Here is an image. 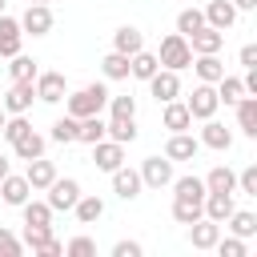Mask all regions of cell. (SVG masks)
Listing matches in <instances>:
<instances>
[{
    "instance_id": "cell-20",
    "label": "cell",
    "mask_w": 257,
    "mask_h": 257,
    "mask_svg": "<svg viewBox=\"0 0 257 257\" xmlns=\"http://www.w3.org/2000/svg\"><path fill=\"white\" fill-rule=\"evenodd\" d=\"M201 209H205V217H209V221L225 225V217H229V213H233L237 205H233V193H205Z\"/></svg>"
},
{
    "instance_id": "cell-6",
    "label": "cell",
    "mask_w": 257,
    "mask_h": 257,
    "mask_svg": "<svg viewBox=\"0 0 257 257\" xmlns=\"http://www.w3.org/2000/svg\"><path fill=\"white\" fill-rule=\"evenodd\" d=\"M149 92L157 96V104L177 100V96H181V80H177V72H173V68H157V72L149 76Z\"/></svg>"
},
{
    "instance_id": "cell-21",
    "label": "cell",
    "mask_w": 257,
    "mask_h": 257,
    "mask_svg": "<svg viewBox=\"0 0 257 257\" xmlns=\"http://www.w3.org/2000/svg\"><path fill=\"white\" fill-rule=\"evenodd\" d=\"M217 237H221V225L209 221V217H201V221L189 225V241H193V249H213Z\"/></svg>"
},
{
    "instance_id": "cell-29",
    "label": "cell",
    "mask_w": 257,
    "mask_h": 257,
    "mask_svg": "<svg viewBox=\"0 0 257 257\" xmlns=\"http://www.w3.org/2000/svg\"><path fill=\"white\" fill-rule=\"evenodd\" d=\"M157 68H161L157 52H145V48H141V52H133V56H128V76H137V80H149Z\"/></svg>"
},
{
    "instance_id": "cell-39",
    "label": "cell",
    "mask_w": 257,
    "mask_h": 257,
    "mask_svg": "<svg viewBox=\"0 0 257 257\" xmlns=\"http://www.w3.org/2000/svg\"><path fill=\"white\" fill-rule=\"evenodd\" d=\"M201 24H205V12H201V8H185V12L177 16V32H181V36H189V32H197Z\"/></svg>"
},
{
    "instance_id": "cell-36",
    "label": "cell",
    "mask_w": 257,
    "mask_h": 257,
    "mask_svg": "<svg viewBox=\"0 0 257 257\" xmlns=\"http://www.w3.org/2000/svg\"><path fill=\"white\" fill-rule=\"evenodd\" d=\"M169 185H173V197H205V181L193 177V173L189 177H173Z\"/></svg>"
},
{
    "instance_id": "cell-31",
    "label": "cell",
    "mask_w": 257,
    "mask_h": 257,
    "mask_svg": "<svg viewBox=\"0 0 257 257\" xmlns=\"http://www.w3.org/2000/svg\"><path fill=\"white\" fill-rule=\"evenodd\" d=\"M72 213H76V221H80V225H92V221H100V217H104V201H100V197H84V193H80V197H76V205H72Z\"/></svg>"
},
{
    "instance_id": "cell-35",
    "label": "cell",
    "mask_w": 257,
    "mask_h": 257,
    "mask_svg": "<svg viewBox=\"0 0 257 257\" xmlns=\"http://www.w3.org/2000/svg\"><path fill=\"white\" fill-rule=\"evenodd\" d=\"M8 60H12V64H8V76H12V80H36L40 68H36L32 56H20V52H16V56H8Z\"/></svg>"
},
{
    "instance_id": "cell-22",
    "label": "cell",
    "mask_w": 257,
    "mask_h": 257,
    "mask_svg": "<svg viewBox=\"0 0 257 257\" xmlns=\"http://www.w3.org/2000/svg\"><path fill=\"white\" fill-rule=\"evenodd\" d=\"M104 137L116 141V145H133L137 141V120L133 116H108L104 120Z\"/></svg>"
},
{
    "instance_id": "cell-32",
    "label": "cell",
    "mask_w": 257,
    "mask_h": 257,
    "mask_svg": "<svg viewBox=\"0 0 257 257\" xmlns=\"http://www.w3.org/2000/svg\"><path fill=\"white\" fill-rule=\"evenodd\" d=\"M76 141H84V145L104 141V120H100V112H92V116H80V120H76Z\"/></svg>"
},
{
    "instance_id": "cell-16",
    "label": "cell",
    "mask_w": 257,
    "mask_h": 257,
    "mask_svg": "<svg viewBox=\"0 0 257 257\" xmlns=\"http://www.w3.org/2000/svg\"><path fill=\"white\" fill-rule=\"evenodd\" d=\"M161 120H165V128H169V133H189V128H193V116H189L185 100H165Z\"/></svg>"
},
{
    "instance_id": "cell-14",
    "label": "cell",
    "mask_w": 257,
    "mask_h": 257,
    "mask_svg": "<svg viewBox=\"0 0 257 257\" xmlns=\"http://www.w3.org/2000/svg\"><path fill=\"white\" fill-rule=\"evenodd\" d=\"M185 40H189L193 56H201V52H221V44H225V32H217V28L201 24V28H197V32H189Z\"/></svg>"
},
{
    "instance_id": "cell-7",
    "label": "cell",
    "mask_w": 257,
    "mask_h": 257,
    "mask_svg": "<svg viewBox=\"0 0 257 257\" xmlns=\"http://www.w3.org/2000/svg\"><path fill=\"white\" fill-rule=\"evenodd\" d=\"M137 173H141V181H145L149 189H165V185L173 181V161H169V157H149Z\"/></svg>"
},
{
    "instance_id": "cell-2",
    "label": "cell",
    "mask_w": 257,
    "mask_h": 257,
    "mask_svg": "<svg viewBox=\"0 0 257 257\" xmlns=\"http://www.w3.org/2000/svg\"><path fill=\"white\" fill-rule=\"evenodd\" d=\"M157 60H161V68H173V72H181V68H189V64H193V48H189V40H185L181 32H169V36L161 40V52H157Z\"/></svg>"
},
{
    "instance_id": "cell-48",
    "label": "cell",
    "mask_w": 257,
    "mask_h": 257,
    "mask_svg": "<svg viewBox=\"0 0 257 257\" xmlns=\"http://www.w3.org/2000/svg\"><path fill=\"white\" fill-rule=\"evenodd\" d=\"M233 8L237 12H249V8H257V0H233Z\"/></svg>"
},
{
    "instance_id": "cell-44",
    "label": "cell",
    "mask_w": 257,
    "mask_h": 257,
    "mask_svg": "<svg viewBox=\"0 0 257 257\" xmlns=\"http://www.w3.org/2000/svg\"><path fill=\"white\" fill-rule=\"evenodd\" d=\"M64 253H68V257H92V253H96V241H92V237H72V241L64 245Z\"/></svg>"
},
{
    "instance_id": "cell-33",
    "label": "cell",
    "mask_w": 257,
    "mask_h": 257,
    "mask_svg": "<svg viewBox=\"0 0 257 257\" xmlns=\"http://www.w3.org/2000/svg\"><path fill=\"white\" fill-rule=\"evenodd\" d=\"M12 153H16L20 161H32V157H44V137L28 128V133H24V137H20L16 145H12Z\"/></svg>"
},
{
    "instance_id": "cell-15",
    "label": "cell",
    "mask_w": 257,
    "mask_h": 257,
    "mask_svg": "<svg viewBox=\"0 0 257 257\" xmlns=\"http://www.w3.org/2000/svg\"><path fill=\"white\" fill-rule=\"evenodd\" d=\"M20 44H24V28H20V20H12V16L0 12V56H16Z\"/></svg>"
},
{
    "instance_id": "cell-3",
    "label": "cell",
    "mask_w": 257,
    "mask_h": 257,
    "mask_svg": "<svg viewBox=\"0 0 257 257\" xmlns=\"http://www.w3.org/2000/svg\"><path fill=\"white\" fill-rule=\"evenodd\" d=\"M24 249L40 253V257H60L64 245L52 237V225H24Z\"/></svg>"
},
{
    "instance_id": "cell-40",
    "label": "cell",
    "mask_w": 257,
    "mask_h": 257,
    "mask_svg": "<svg viewBox=\"0 0 257 257\" xmlns=\"http://www.w3.org/2000/svg\"><path fill=\"white\" fill-rule=\"evenodd\" d=\"M52 141H56V145H72V141H76V116H60V120L52 124Z\"/></svg>"
},
{
    "instance_id": "cell-19",
    "label": "cell",
    "mask_w": 257,
    "mask_h": 257,
    "mask_svg": "<svg viewBox=\"0 0 257 257\" xmlns=\"http://www.w3.org/2000/svg\"><path fill=\"white\" fill-rule=\"evenodd\" d=\"M28 193H32L28 177H12V173H8V177L0 181V201H4V205H16V209H20V205L28 201Z\"/></svg>"
},
{
    "instance_id": "cell-5",
    "label": "cell",
    "mask_w": 257,
    "mask_h": 257,
    "mask_svg": "<svg viewBox=\"0 0 257 257\" xmlns=\"http://www.w3.org/2000/svg\"><path fill=\"white\" fill-rule=\"evenodd\" d=\"M76 197H80V185H76L72 177H56V181L48 185V197H44V201H48L52 213H68V209L76 205Z\"/></svg>"
},
{
    "instance_id": "cell-28",
    "label": "cell",
    "mask_w": 257,
    "mask_h": 257,
    "mask_svg": "<svg viewBox=\"0 0 257 257\" xmlns=\"http://www.w3.org/2000/svg\"><path fill=\"white\" fill-rule=\"evenodd\" d=\"M193 72H197L205 84H217V80L225 76V64L217 60V52H201V56L193 60Z\"/></svg>"
},
{
    "instance_id": "cell-51",
    "label": "cell",
    "mask_w": 257,
    "mask_h": 257,
    "mask_svg": "<svg viewBox=\"0 0 257 257\" xmlns=\"http://www.w3.org/2000/svg\"><path fill=\"white\" fill-rule=\"evenodd\" d=\"M28 4H48V0H28Z\"/></svg>"
},
{
    "instance_id": "cell-41",
    "label": "cell",
    "mask_w": 257,
    "mask_h": 257,
    "mask_svg": "<svg viewBox=\"0 0 257 257\" xmlns=\"http://www.w3.org/2000/svg\"><path fill=\"white\" fill-rule=\"evenodd\" d=\"M221 257H245L249 249H245V237H217V245H213Z\"/></svg>"
},
{
    "instance_id": "cell-18",
    "label": "cell",
    "mask_w": 257,
    "mask_h": 257,
    "mask_svg": "<svg viewBox=\"0 0 257 257\" xmlns=\"http://www.w3.org/2000/svg\"><path fill=\"white\" fill-rule=\"evenodd\" d=\"M197 149H201L197 137H189V133H173L169 145H165V157H169V161H193Z\"/></svg>"
},
{
    "instance_id": "cell-10",
    "label": "cell",
    "mask_w": 257,
    "mask_h": 257,
    "mask_svg": "<svg viewBox=\"0 0 257 257\" xmlns=\"http://www.w3.org/2000/svg\"><path fill=\"white\" fill-rule=\"evenodd\" d=\"M141 189H145V181H141V173L137 169H112V193L120 197V201H137L141 197Z\"/></svg>"
},
{
    "instance_id": "cell-23",
    "label": "cell",
    "mask_w": 257,
    "mask_h": 257,
    "mask_svg": "<svg viewBox=\"0 0 257 257\" xmlns=\"http://www.w3.org/2000/svg\"><path fill=\"white\" fill-rule=\"evenodd\" d=\"M24 177H28L32 193H36V189H48V185L56 181V165H52V161H44V157H32V161H28V173H24Z\"/></svg>"
},
{
    "instance_id": "cell-38",
    "label": "cell",
    "mask_w": 257,
    "mask_h": 257,
    "mask_svg": "<svg viewBox=\"0 0 257 257\" xmlns=\"http://www.w3.org/2000/svg\"><path fill=\"white\" fill-rule=\"evenodd\" d=\"M245 96V84L237 80V76H221L217 80V100H225V104H237Z\"/></svg>"
},
{
    "instance_id": "cell-12",
    "label": "cell",
    "mask_w": 257,
    "mask_h": 257,
    "mask_svg": "<svg viewBox=\"0 0 257 257\" xmlns=\"http://www.w3.org/2000/svg\"><path fill=\"white\" fill-rule=\"evenodd\" d=\"M92 161H96V169H104V173H112V169H120L124 165V145H116V141H96L92 145Z\"/></svg>"
},
{
    "instance_id": "cell-1",
    "label": "cell",
    "mask_w": 257,
    "mask_h": 257,
    "mask_svg": "<svg viewBox=\"0 0 257 257\" xmlns=\"http://www.w3.org/2000/svg\"><path fill=\"white\" fill-rule=\"evenodd\" d=\"M104 104H108V88L104 84H84V88H76L72 96H68V116H92V112H104Z\"/></svg>"
},
{
    "instance_id": "cell-47",
    "label": "cell",
    "mask_w": 257,
    "mask_h": 257,
    "mask_svg": "<svg viewBox=\"0 0 257 257\" xmlns=\"http://www.w3.org/2000/svg\"><path fill=\"white\" fill-rule=\"evenodd\" d=\"M241 64L245 68H257V44H245L241 48Z\"/></svg>"
},
{
    "instance_id": "cell-45",
    "label": "cell",
    "mask_w": 257,
    "mask_h": 257,
    "mask_svg": "<svg viewBox=\"0 0 257 257\" xmlns=\"http://www.w3.org/2000/svg\"><path fill=\"white\" fill-rule=\"evenodd\" d=\"M237 189L249 193V197H257V165H245V169L237 173Z\"/></svg>"
},
{
    "instance_id": "cell-50",
    "label": "cell",
    "mask_w": 257,
    "mask_h": 257,
    "mask_svg": "<svg viewBox=\"0 0 257 257\" xmlns=\"http://www.w3.org/2000/svg\"><path fill=\"white\" fill-rule=\"evenodd\" d=\"M4 120H8V112H4V104H0V128H4Z\"/></svg>"
},
{
    "instance_id": "cell-24",
    "label": "cell",
    "mask_w": 257,
    "mask_h": 257,
    "mask_svg": "<svg viewBox=\"0 0 257 257\" xmlns=\"http://www.w3.org/2000/svg\"><path fill=\"white\" fill-rule=\"evenodd\" d=\"M201 201H205V197H173V221H177V225H193V221H201V217H205Z\"/></svg>"
},
{
    "instance_id": "cell-34",
    "label": "cell",
    "mask_w": 257,
    "mask_h": 257,
    "mask_svg": "<svg viewBox=\"0 0 257 257\" xmlns=\"http://www.w3.org/2000/svg\"><path fill=\"white\" fill-rule=\"evenodd\" d=\"M100 72H104L108 80H124V76H128V56L112 48V52H108V56L100 60Z\"/></svg>"
},
{
    "instance_id": "cell-17",
    "label": "cell",
    "mask_w": 257,
    "mask_h": 257,
    "mask_svg": "<svg viewBox=\"0 0 257 257\" xmlns=\"http://www.w3.org/2000/svg\"><path fill=\"white\" fill-rule=\"evenodd\" d=\"M201 145L205 149H217V153H229V145H233V133L221 124V120H205V128H201Z\"/></svg>"
},
{
    "instance_id": "cell-46",
    "label": "cell",
    "mask_w": 257,
    "mask_h": 257,
    "mask_svg": "<svg viewBox=\"0 0 257 257\" xmlns=\"http://www.w3.org/2000/svg\"><path fill=\"white\" fill-rule=\"evenodd\" d=\"M112 257H141V245L137 241H116L112 245Z\"/></svg>"
},
{
    "instance_id": "cell-13",
    "label": "cell",
    "mask_w": 257,
    "mask_h": 257,
    "mask_svg": "<svg viewBox=\"0 0 257 257\" xmlns=\"http://www.w3.org/2000/svg\"><path fill=\"white\" fill-rule=\"evenodd\" d=\"M233 20H237L233 0H209V8H205V24H209V28L229 32V28H233Z\"/></svg>"
},
{
    "instance_id": "cell-30",
    "label": "cell",
    "mask_w": 257,
    "mask_h": 257,
    "mask_svg": "<svg viewBox=\"0 0 257 257\" xmlns=\"http://www.w3.org/2000/svg\"><path fill=\"white\" fill-rule=\"evenodd\" d=\"M237 128L245 137H257V96H241L237 100Z\"/></svg>"
},
{
    "instance_id": "cell-9",
    "label": "cell",
    "mask_w": 257,
    "mask_h": 257,
    "mask_svg": "<svg viewBox=\"0 0 257 257\" xmlns=\"http://www.w3.org/2000/svg\"><path fill=\"white\" fill-rule=\"evenodd\" d=\"M32 100H36L32 80H12V88L4 92V112H8V116H12V112H28Z\"/></svg>"
},
{
    "instance_id": "cell-8",
    "label": "cell",
    "mask_w": 257,
    "mask_h": 257,
    "mask_svg": "<svg viewBox=\"0 0 257 257\" xmlns=\"http://www.w3.org/2000/svg\"><path fill=\"white\" fill-rule=\"evenodd\" d=\"M32 88H36V100L56 104V100H64V72H36Z\"/></svg>"
},
{
    "instance_id": "cell-27",
    "label": "cell",
    "mask_w": 257,
    "mask_h": 257,
    "mask_svg": "<svg viewBox=\"0 0 257 257\" xmlns=\"http://www.w3.org/2000/svg\"><path fill=\"white\" fill-rule=\"evenodd\" d=\"M112 48H116V52H124V56L141 52V48H145V36H141V28H133V24L116 28V32H112Z\"/></svg>"
},
{
    "instance_id": "cell-49",
    "label": "cell",
    "mask_w": 257,
    "mask_h": 257,
    "mask_svg": "<svg viewBox=\"0 0 257 257\" xmlns=\"http://www.w3.org/2000/svg\"><path fill=\"white\" fill-rule=\"evenodd\" d=\"M8 173H12V165H8V157H0V181H4Z\"/></svg>"
},
{
    "instance_id": "cell-4",
    "label": "cell",
    "mask_w": 257,
    "mask_h": 257,
    "mask_svg": "<svg viewBox=\"0 0 257 257\" xmlns=\"http://www.w3.org/2000/svg\"><path fill=\"white\" fill-rule=\"evenodd\" d=\"M217 104H221V100H217V88L205 84V80H201V84L189 92V100H185V108H189L193 120H209V116L217 112Z\"/></svg>"
},
{
    "instance_id": "cell-11",
    "label": "cell",
    "mask_w": 257,
    "mask_h": 257,
    "mask_svg": "<svg viewBox=\"0 0 257 257\" xmlns=\"http://www.w3.org/2000/svg\"><path fill=\"white\" fill-rule=\"evenodd\" d=\"M20 28L32 36H48L52 32V8L48 4H28V12L20 16Z\"/></svg>"
},
{
    "instance_id": "cell-26",
    "label": "cell",
    "mask_w": 257,
    "mask_h": 257,
    "mask_svg": "<svg viewBox=\"0 0 257 257\" xmlns=\"http://www.w3.org/2000/svg\"><path fill=\"white\" fill-rule=\"evenodd\" d=\"M225 225H229V233L233 237H257V213H249V209H233L229 217H225Z\"/></svg>"
},
{
    "instance_id": "cell-42",
    "label": "cell",
    "mask_w": 257,
    "mask_h": 257,
    "mask_svg": "<svg viewBox=\"0 0 257 257\" xmlns=\"http://www.w3.org/2000/svg\"><path fill=\"white\" fill-rule=\"evenodd\" d=\"M20 253H24V241L0 225V257H20Z\"/></svg>"
},
{
    "instance_id": "cell-37",
    "label": "cell",
    "mask_w": 257,
    "mask_h": 257,
    "mask_svg": "<svg viewBox=\"0 0 257 257\" xmlns=\"http://www.w3.org/2000/svg\"><path fill=\"white\" fill-rule=\"evenodd\" d=\"M24 225H52V209L48 201H24Z\"/></svg>"
},
{
    "instance_id": "cell-43",
    "label": "cell",
    "mask_w": 257,
    "mask_h": 257,
    "mask_svg": "<svg viewBox=\"0 0 257 257\" xmlns=\"http://www.w3.org/2000/svg\"><path fill=\"white\" fill-rule=\"evenodd\" d=\"M112 116H137V96H108Z\"/></svg>"
},
{
    "instance_id": "cell-52",
    "label": "cell",
    "mask_w": 257,
    "mask_h": 257,
    "mask_svg": "<svg viewBox=\"0 0 257 257\" xmlns=\"http://www.w3.org/2000/svg\"><path fill=\"white\" fill-rule=\"evenodd\" d=\"M0 12H4V0H0Z\"/></svg>"
},
{
    "instance_id": "cell-25",
    "label": "cell",
    "mask_w": 257,
    "mask_h": 257,
    "mask_svg": "<svg viewBox=\"0 0 257 257\" xmlns=\"http://www.w3.org/2000/svg\"><path fill=\"white\" fill-rule=\"evenodd\" d=\"M205 193H237V173H233L229 165L209 169V177H205Z\"/></svg>"
}]
</instances>
